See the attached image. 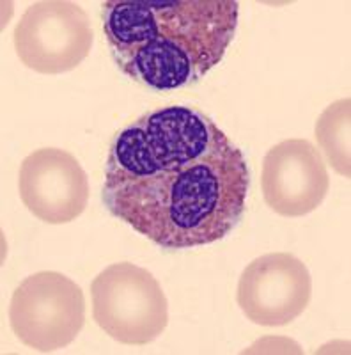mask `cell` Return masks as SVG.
Returning a JSON list of instances; mask_svg holds the SVG:
<instances>
[{
	"instance_id": "obj_9",
	"label": "cell",
	"mask_w": 351,
	"mask_h": 355,
	"mask_svg": "<svg viewBox=\"0 0 351 355\" xmlns=\"http://www.w3.org/2000/svg\"><path fill=\"white\" fill-rule=\"evenodd\" d=\"M351 101L350 98L334 101L325 109L316 123V139H318L328 164L341 176H351Z\"/></svg>"
},
{
	"instance_id": "obj_3",
	"label": "cell",
	"mask_w": 351,
	"mask_h": 355,
	"mask_svg": "<svg viewBox=\"0 0 351 355\" xmlns=\"http://www.w3.org/2000/svg\"><path fill=\"white\" fill-rule=\"evenodd\" d=\"M93 316L101 331L123 345H147L165 331L169 304L150 270L114 263L91 284Z\"/></svg>"
},
{
	"instance_id": "obj_4",
	"label": "cell",
	"mask_w": 351,
	"mask_h": 355,
	"mask_svg": "<svg viewBox=\"0 0 351 355\" xmlns=\"http://www.w3.org/2000/svg\"><path fill=\"white\" fill-rule=\"evenodd\" d=\"M9 323L25 347L45 354L61 350L84 329V291L59 272L28 275L12 293Z\"/></svg>"
},
{
	"instance_id": "obj_6",
	"label": "cell",
	"mask_w": 351,
	"mask_h": 355,
	"mask_svg": "<svg viewBox=\"0 0 351 355\" xmlns=\"http://www.w3.org/2000/svg\"><path fill=\"white\" fill-rule=\"evenodd\" d=\"M311 295L312 279L305 263L287 252H270L246 265L236 300L255 325L282 327L307 309Z\"/></svg>"
},
{
	"instance_id": "obj_7",
	"label": "cell",
	"mask_w": 351,
	"mask_h": 355,
	"mask_svg": "<svg viewBox=\"0 0 351 355\" xmlns=\"http://www.w3.org/2000/svg\"><path fill=\"white\" fill-rule=\"evenodd\" d=\"M18 190L27 210L46 224H68L89 202V180L80 162L59 148H41L20 166Z\"/></svg>"
},
{
	"instance_id": "obj_2",
	"label": "cell",
	"mask_w": 351,
	"mask_h": 355,
	"mask_svg": "<svg viewBox=\"0 0 351 355\" xmlns=\"http://www.w3.org/2000/svg\"><path fill=\"white\" fill-rule=\"evenodd\" d=\"M236 0H109L103 33L132 80L172 91L222 62L238 28Z\"/></svg>"
},
{
	"instance_id": "obj_5",
	"label": "cell",
	"mask_w": 351,
	"mask_h": 355,
	"mask_svg": "<svg viewBox=\"0 0 351 355\" xmlns=\"http://www.w3.org/2000/svg\"><path fill=\"white\" fill-rule=\"evenodd\" d=\"M15 50L28 69L59 75L80 66L91 53L94 33L87 12L75 2L41 0L21 15Z\"/></svg>"
},
{
	"instance_id": "obj_1",
	"label": "cell",
	"mask_w": 351,
	"mask_h": 355,
	"mask_svg": "<svg viewBox=\"0 0 351 355\" xmlns=\"http://www.w3.org/2000/svg\"><path fill=\"white\" fill-rule=\"evenodd\" d=\"M249 189L251 171L238 146L201 110L170 105L117 133L101 199L156 245L192 249L233 233Z\"/></svg>"
},
{
	"instance_id": "obj_8",
	"label": "cell",
	"mask_w": 351,
	"mask_h": 355,
	"mask_svg": "<svg viewBox=\"0 0 351 355\" xmlns=\"http://www.w3.org/2000/svg\"><path fill=\"white\" fill-rule=\"evenodd\" d=\"M264 201L282 217H303L321 206L330 189L327 164L312 142L287 139L262 162Z\"/></svg>"
}]
</instances>
